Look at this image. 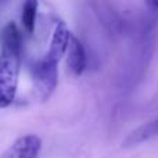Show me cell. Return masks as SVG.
Listing matches in <instances>:
<instances>
[{
    "mask_svg": "<svg viewBox=\"0 0 158 158\" xmlns=\"http://www.w3.org/2000/svg\"><path fill=\"white\" fill-rule=\"evenodd\" d=\"M39 2L38 0H25L21 8V24L28 35H32L36 27Z\"/></svg>",
    "mask_w": 158,
    "mask_h": 158,
    "instance_id": "7",
    "label": "cell"
},
{
    "mask_svg": "<svg viewBox=\"0 0 158 158\" xmlns=\"http://www.w3.org/2000/svg\"><path fill=\"white\" fill-rule=\"evenodd\" d=\"M42 150V140L36 135L21 136L7 148L2 158H38Z\"/></svg>",
    "mask_w": 158,
    "mask_h": 158,
    "instance_id": "3",
    "label": "cell"
},
{
    "mask_svg": "<svg viewBox=\"0 0 158 158\" xmlns=\"http://www.w3.org/2000/svg\"><path fill=\"white\" fill-rule=\"evenodd\" d=\"M146 2H147V4L150 6V7L158 10V0H146Z\"/></svg>",
    "mask_w": 158,
    "mask_h": 158,
    "instance_id": "8",
    "label": "cell"
},
{
    "mask_svg": "<svg viewBox=\"0 0 158 158\" xmlns=\"http://www.w3.org/2000/svg\"><path fill=\"white\" fill-rule=\"evenodd\" d=\"M86 65L87 57L85 46L77 36L72 35L68 44V50H67V67L75 77H81L86 69Z\"/></svg>",
    "mask_w": 158,
    "mask_h": 158,
    "instance_id": "5",
    "label": "cell"
},
{
    "mask_svg": "<svg viewBox=\"0 0 158 158\" xmlns=\"http://www.w3.org/2000/svg\"><path fill=\"white\" fill-rule=\"evenodd\" d=\"M32 75L39 97H40L42 101H46L53 94V92L56 90V86H57L58 63L43 56V58L38 60L33 64Z\"/></svg>",
    "mask_w": 158,
    "mask_h": 158,
    "instance_id": "2",
    "label": "cell"
},
{
    "mask_svg": "<svg viewBox=\"0 0 158 158\" xmlns=\"http://www.w3.org/2000/svg\"><path fill=\"white\" fill-rule=\"evenodd\" d=\"M71 36H72V33L69 32L67 25L64 22H58L56 25L54 31H53L49 50H47V53L44 56L47 58H50V60L56 61V63H60L61 58L67 54Z\"/></svg>",
    "mask_w": 158,
    "mask_h": 158,
    "instance_id": "4",
    "label": "cell"
},
{
    "mask_svg": "<svg viewBox=\"0 0 158 158\" xmlns=\"http://www.w3.org/2000/svg\"><path fill=\"white\" fill-rule=\"evenodd\" d=\"M156 136H158V118L132 132V133L126 137L125 146L129 147V146L139 144V143L146 142V140H148V139H153V137H156Z\"/></svg>",
    "mask_w": 158,
    "mask_h": 158,
    "instance_id": "6",
    "label": "cell"
},
{
    "mask_svg": "<svg viewBox=\"0 0 158 158\" xmlns=\"http://www.w3.org/2000/svg\"><path fill=\"white\" fill-rule=\"evenodd\" d=\"M21 56L22 33L17 24L8 22L0 36V108H7L15 98Z\"/></svg>",
    "mask_w": 158,
    "mask_h": 158,
    "instance_id": "1",
    "label": "cell"
}]
</instances>
